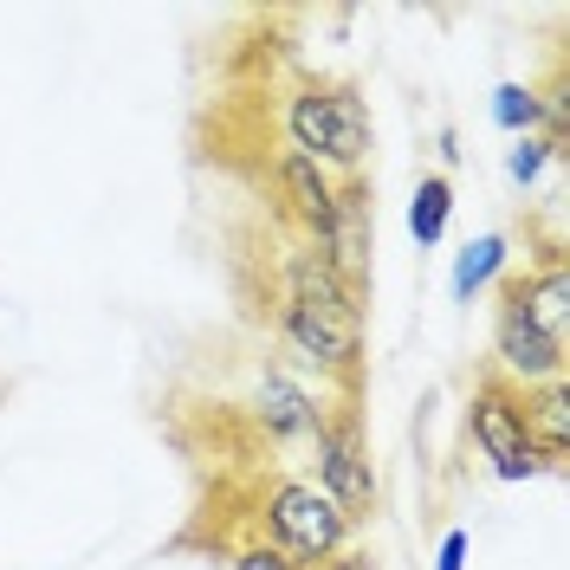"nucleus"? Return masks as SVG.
<instances>
[{"label": "nucleus", "instance_id": "nucleus-16", "mask_svg": "<svg viewBox=\"0 0 570 570\" xmlns=\"http://www.w3.org/2000/svg\"><path fill=\"white\" fill-rule=\"evenodd\" d=\"M240 570H292V558L273 544H253V551H240Z\"/></svg>", "mask_w": 570, "mask_h": 570}, {"label": "nucleus", "instance_id": "nucleus-2", "mask_svg": "<svg viewBox=\"0 0 570 570\" xmlns=\"http://www.w3.org/2000/svg\"><path fill=\"white\" fill-rule=\"evenodd\" d=\"M266 532L279 538L273 551H285V558H305V564H318V558H331L337 544H344V532H351V519L331 505V499L318 493V487H305V480H279L273 493H266Z\"/></svg>", "mask_w": 570, "mask_h": 570}, {"label": "nucleus", "instance_id": "nucleus-7", "mask_svg": "<svg viewBox=\"0 0 570 570\" xmlns=\"http://www.w3.org/2000/svg\"><path fill=\"white\" fill-rule=\"evenodd\" d=\"M285 337H292V351L312 356L318 370H351L356 363V324L351 318H318L305 305H285Z\"/></svg>", "mask_w": 570, "mask_h": 570}, {"label": "nucleus", "instance_id": "nucleus-13", "mask_svg": "<svg viewBox=\"0 0 570 570\" xmlns=\"http://www.w3.org/2000/svg\"><path fill=\"white\" fill-rule=\"evenodd\" d=\"M493 117L505 124V130H532V124H538V98L525 91V85H499Z\"/></svg>", "mask_w": 570, "mask_h": 570}, {"label": "nucleus", "instance_id": "nucleus-4", "mask_svg": "<svg viewBox=\"0 0 570 570\" xmlns=\"http://www.w3.org/2000/svg\"><path fill=\"white\" fill-rule=\"evenodd\" d=\"M318 493L344 512V519H370L376 512V473H370V454L356 441V422L318 428Z\"/></svg>", "mask_w": 570, "mask_h": 570}, {"label": "nucleus", "instance_id": "nucleus-6", "mask_svg": "<svg viewBox=\"0 0 570 570\" xmlns=\"http://www.w3.org/2000/svg\"><path fill=\"white\" fill-rule=\"evenodd\" d=\"M493 351H499V363H505L512 376H525V383H564V337L538 331L512 298H505V312H499Z\"/></svg>", "mask_w": 570, "mask_h": 570}, {"label": "nucleus", "instance_id": "nucleus-3", "mask_svg": "<svg viewBox=\"0 0 570 570\" xmlns=\"http://www.w3.org/2000/svg\"><path fill=\"white\" fill-rule=\"evenodd\" d=\"M473 441L493 461L499 480H532V473H544V454H538V441L525 434V402L505 395L499 383H480V395H473Z\"/></svg>", "mask_w": 570, "mask_h": 570}, {"label": "nucleus", "instance_id": "nucleus-8", "mask_svg": "<svg viewBox=\"0 0 570 570\" xmlns=\"http://www.w3.org/2000/svg\"><path fill=\"white\" fill-rule=\"evenodd\" d=\"M285 279H292V298H285V305H305V312H318V318H351L356 324V292L324 266V253H292Z\"/></svg>", "mask_w": 570, "mask_h": 570}, {"label": "nucleus", "instance_id": "nucleus-14", "mask_svg": "<svg viewBox=\"0 0 570 570\" xmlns=\"http://www.w3.org/2000/svg\"><path fill=\"white\" fill-rule=\"evenodd\" d=\"M544 156H551V142L525 137V142H519V149H512V176H519V181H532L538 169H544Z\"/></svg>", "mask_w": 570, "mask_h": 570}, {"label": "nucleus", "instance_id": "nucleus-5", "mask_svg": "<svg viewBox=\"0 0 570 570\" xmlns=\"http://www.w3.org/2000/svg\"><path fill=\"white\" fill-rule=\"evenodd\" d=\"M318 253L351 292H363V273H370V188H363V181L337 188L331 220L318 227Z\"/></svg>", "mask_w": 570, "mask_h": 570}, {"label": "nucleus", "instance_id": "nucleus-17", "mask_svg": "<svg viewBox=\"0 0 570 570\" xmlns=\"http://www.w3.org/2000/svg\"><path fill=\"white\" fill-rule=\"evenodd\" d=\"M466 564V532H448V544H441V570H461Z\"/></svg>", "mask_w": 570, "mask_h": 570}, {"label": "nucleus", "instance_id": "nucleus-1", "mask_svg": "<svg viewBox=\"0 0 570 570\" xmlns=\"http://www.w3.org/2000/svg\"><path fill=\"white\" fill-rule=\"evenodd\" d=\"M285 130H292V149L312 156V163H337V169H356L363 149H370V110L356 91H324V85H305L292 105H285Z\"/></svg>", "mask_w": 570, "mask_h": 570}, {"label": "nucleus", "instance_id": "nucleus-15", "mask_svg": "<svg viewBox=\"0 0 570 570\" xmlns=\"http://www.w3.org/2000/svg\"><path fill=\"white\" fill-rule=\"evenodd\" d=\"M298 570H376V558H370V551H331V558H318V564H298Z\"/></svg>", "mask_w": 570, "mask_h": 570}, {"label": "nucleus", "instance_id": "nucleus-9", "mask_svg": "<svg viewBox=\"0 0 570 570\" xmlns=\"http://www.w3.org/2000/svg\"><path fill=\"white\" fill-rule=\"evenodd\" d=\"M279 188L285 202H292V214L318 234L324 220H331V202H337V188H331V176H324L312 156H298V149H285L279 156Z\"/></svg>", "mask_w": 570, "mask_h": 570}, {"label": "nucleus", "instance_id": "nucleus-10", "mask_svg": "<svg viewBox=\"0 0 570 570\" xmlns=\"http://www.w3.org/2000/svg\"><path fill=\"white\" fill-rule=\"evenodd\" d=\"M259 415L279 428V434H298V428H318V409H312V395L292 390L285 376H266L259 383Z\"/></svg>", "mask_w": 570, "mask_h": 570}, {"label": "nucleus", "instance_id": "nucleus-12", "mask_svg": "<svg viewBox=\"0 0 570 570\" xmlns=\"http://www.w3.org/2000/svg\"><path fill=\"white\" fill-rule=\"evenodd\" d=\"M499 266H505V240H499V234L473 240V247L461 253V266H454V292H461V298H473V292H480V285L493 279Z\"/></svg>", "mask_w": 570, "mask_h": 570}, {"label": "nucleus", "instance_id": "nucleus-11", "mask_svg": "<svg viewBox=\"0 0 570 570\" xmlns=\"http://www.w3.org/2000/svg\"><path fill=\"white\" fill-rule=\"evenodd\" d=\"M448 208H454V188H448L441 176H428L422 188H415V208H409V227H415V240H422V247H434V240H441Z\"/></svg>", "mask_w": 570, "mask_h": 570}]
</instances>
